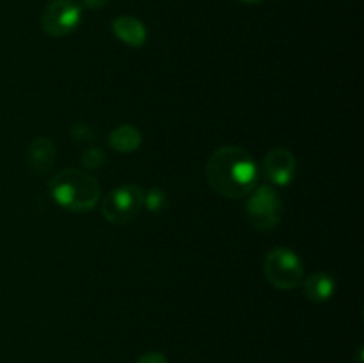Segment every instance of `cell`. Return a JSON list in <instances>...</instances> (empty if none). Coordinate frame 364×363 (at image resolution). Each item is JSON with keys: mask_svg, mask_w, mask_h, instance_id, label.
<instances>
[{"mask_svg": "<svg viewBox=\"0 0 364 363\" xmlns=\"http://www.w3.org/2000/svg\"><path fill=\"white\" fill-rule=\"evenodd\" d=\"M206 180L217 194L244 198L258 185V166L247 149L223 146L206 162Z\"/></svg>", "mask_w": 364, "mask_h": 363, "instance_id": "obj_1", "label": "cell"}, {"mask_svg": "<svg viewBox=\"0 0 364 363\" xmlns=\"http://www.w3.org/2000/svg\"><path fill=\"white\" fill-rule=\"evenodd\" d=\"M50 194L63 209L71 212H87L96 206L102 187L91 174L78 169H63L53 174Z\"/></svg>", "mask_w": 364, "mask_h": 363, "instance_id": "obj_2", "label": "cell"}, {"mask_svg": "<svg viewBox=\"0 0 364 363\" xmlns=\"http://www.w3.org/2000/svg\"><path fill=\"white\" fill-rule=\"evenodd\" d=\"M263 273L267 280L279 290H291L304 280V267L301 258L287 248H276L265 256Z\"/></svg>", "mask_w": 364, "mask_h": 363, "instance_id": "obj_3", "label": "cell"}, {"mask_svg": "<svg viewBox=\"0 0 364 363\" xmlns=\"http://www.w3.org/2000/svg\"><path fill=\"white\" fill-rule=\"evenodd\" d=\"M142 206H144V191L139 185L127 184L105 196L102 212L109 223L127 224L139 216Z\"/></svg>", "mask_w": 364, "mask_h": 363, "instance_id": "obj_4", "label": "cell"}, {"mask_svg": "<svg viewBox=\"0 0 364 363\" xmlns=\"http://www.w3.org/2000/svg\"><path fill=\"white\" fill-rule=\"evenodd\" d=\"M249 223L258 230H272L277 226L283 214V203L279 194L270 185H259L251 192L245 203Z\"/></svg>", "mask_w": 364, "mask_h": 363, "instance_id": "obj_5", "label": "cell"}, {"mask_svg": "<svg viewBox=\"0 0 364 363\" xmlns=\"http://www.w3.org/2000/svg\"><path fill=\"white\" fill-rule=\"evenodd\" d=\"M82 11L75 0H53L46 6L41 16L43 31L53 38H63L78 27Z\"/></svg>", "mask_w": 364, "mask_h": 363, "instance_id": "obj_6", "label": "cell"}, {"mask_svg": "<svg viewBox=\"0 0 364 363\" xmlns=\"http://www.w3.org/2000/svg\"><path fill=\"white\" fill-rule=\"evenodd\" d=\"M295 169H297V160H295L294 153L283 146L270 149L263 160L265 177L276 185L290 184L295 177Z\"/></svg>", "mask_w": 364, "mask_h": 363, "instance_id": "obj_7", "label": "cell"}, {"mask_svg": "<svg viewBox=\"0 0 364 363\" xmlns=\"http://www.w3.org/2000/svg\"><path fill=\"white\" fill-rule=\"evenodd\" d=\"M27 162L38 174H48L55 164V148L46 137H36L27 149Z\"/></svg>", "mask_w": 364, "mask_h": 363, "instance_id": "obj_8", "label": "cell"}, {"mask_svg": "<svg viewBox=\"0 0 364 363\" xmlns=\"http://www.w3.org/2000/svg\"><path fill=\"white\" fill-rule=\"evenodd\" d=\"M112 32L119 41L128 46H142L146 43L144 23L134 16H119L112 21Z\"/></svg>", "mask_w": 364, "mask_h": 363, "instance_id": "obj_9", "label": "cell"}, {"mask_svg": "<svg viewBox=\"0 0 364 363\" xmlns=\"http://www.w3.org/2000/svg\"><path fill=\"white\" fill-rule=\"evenodd\" d=\"M302 290L311 302H326L334 294V280L326 273H315L302 280Z\"/></svg>", "mask_w": 364, "mask_h": 363, "instance_id": "obj_10", "label": "cell"}, {"mask_svg": "<svg viewBox=\"0 0 364 363\" xmlns=\"http://www.w3.org/2000/svg\"><path fill=\"white\" fill-rule=\"evenodd\" d=\"M142 135L132 125H119L109 135V144L119 153H132L141 146Z\"/></svg>", "mask_w": 364, "mask_h": 363, "instance_id": "obj_11", "label": "cell"}, {"mask_svg": "<svg viewBox=\"0 0 364 363\" xmlns=\"http://www.w3.org/2000/svg\"><path fill=\"white\" fill-rule=\"evenodd\" d=\"M107 157L103 153L102 148H87L80 157V162L82 166L87 167V169H98L105 164Z\"/></svg>", "mask_w": 364, "mask_h": 363, "instance_id": "obj_12", "label": "cell"}, {"mask_svg": "<svg viewBox=\"0 0 364 363\" xmlns=\"http://www.w3.org/2000/svg\"><path fill=\"white\" fill-rule=\"evenodd\" d=\"M167 201V194L160 189H151V191L144 192V206L149 212H160Z\"/></svg>", "mask_w": 364, "mask_h": 363, "instance_id": "obj_13", "label": "cell"}, {"mask_svg": "<svg viewBox=\"0 0 364 363\" xmlns=\"http://www.w3.org/2000/svg\"><path fill=\"white\" fill-rule=\"evenodd\" d=\"M70 134H71V139H73V141H77V142H89V141H92V137H95V135H96V132L92 130V128L89 127V125L75 123L73 127H71Z\"/></svg>", "mask_w": 364, "mask_h": 363, "instance_id": "obj_14", "label": "cell"}, {"mask_svg": "<svg viewBox=\"0 0 364 363\" xmlns=\"http://www.w3.org/2000/svg\"><path fill=\"white\" fill-rule=\"evenodd\" d=\"M139 363H166V358L159 352H151V354H146L139 359Z\"/></svg>", "mask_w": 364, "mask_h": 363, "instance_id": "obj_15", "label": "cell"}, {"mask_svg": "<svg viewBox=\"0 0 364 363\" xmlns=\"http://www.w3.org/2000/svg\"><path fill=\"white\" fill-rule=\"evenodd\" d=\"M84 4L89 9H102V7L109 4V0H84Z\"/></svg>", "mask_w": 364, "mask_h": 363, "instance_id": "obj_16", "label": "cell"}, {"mask_svg": "<svg viewBox=\"0 0 364 363\" xmlns=\"http://www.w3.org/2000/svg\"><path fill=\"white\" fill-rule=\"evenodd\" d=\"M240 2H244V4H251V6H256V4H262L263 0H240Z\"/></svg>", "mask_w": 364, "mask_h": 363, "instance_id": "obj_17", "label": "cell"}]
</instances>
